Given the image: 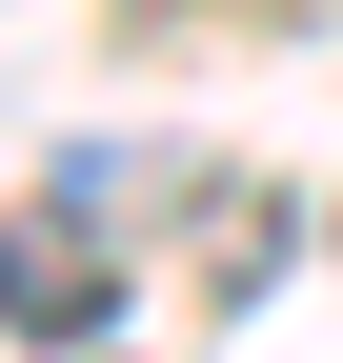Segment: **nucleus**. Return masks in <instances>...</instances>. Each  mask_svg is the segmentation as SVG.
Here are the masks:
<instances>
[{"label": "nucleus", "instance_id": "obj_1", "mask_svg": "<svg viewBox=\"0 0 343 363\" xmlns=\"http://www.w3.org/2000/svg\"><path fill=\"white\" fill-rule=\"evenodd\" d=\"M0 323H21V343H101V323H121V262L81 242V202L0 222Z\"/></svg>", "mask_w": 343, "mask_h": 363}]
</instances>
